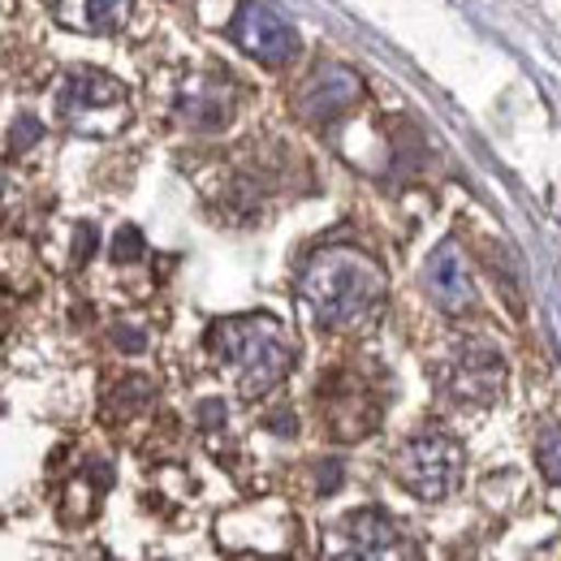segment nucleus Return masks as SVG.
<instances>
[{"instance_id": "f257e3e1", "label": "nucleus", "mask_w": 561, "mask_h": 561, "mask_svg": "<svg viewBox=\"0 0 561 561\" xmlns=\"http://www.w3.org/2000/svg\"><path fill=\"white\" fill-rule=\"evenodd\" d=\"M298 294L320 329H354L385 307V273L363 251L329 247L302 264Z\"/></svg>"}, {"instance_id": "f03ea898", "label": "nucleus", "mask_w": 561, "mask_h": 561, "mask_svg": "<svg viewBox=\"0 0 561 561\" xmlns=\"http://www.w3.org/2000/svg\"><path fill=\"white\" fill-rule=\"evenodd\" d=\"M208 351L238 376V389L247 398L273 393L294 367V342L273 316H233L211 324Z\"/></svg>"}, {"instance_id": "7ed1b4c3", "label": "nucleus", "mask_w": 561, "mask_h": 561, "mask_svg": "<svg viewBox=\"0 0 561 561\" xmlns=\"http://www.w3.org/2000/svg\"><path fill=\"white\" fill-rule=\"evenodd\" d=\"M393 476L420 501H445L462 484V445L449 432H420L393 454Z\"/></svg>"}, {"instance_id": "20e7f679", "label": "nucleus", "mask_w": 561, "mask_h": 561, "mask_svg": "<svg viewBox=\"0 0 561 561\" xmlns=\"http://www.w3.org/2000/svg\"><path fill=\"white\" fill-rule=\"evenodd\" d=\"M57 113L78 135H117L130 117V104L117 78L100 70H73L57 91Z\"/></svg>"}, {"instance_id": "39448f33", "label": "nucleus", "mask_w": 561, "mask_h": 561, "mask_svg": "<svg viewBox=\"0 0 561 561\" xmlns=\"http://www.w3.org/2000/svg\"><path fill=\"white\" fill-rule=\"evenodd\" d=\"M324 561H420L411 536L385 514V510H354L346 514L329 540Z\"/></svg>"}, {"instance_id": "423d86ee", "label": "nucleus", "mask_w": 561, "mask_h": 561, "mask_svg": "<svg viewBox=\"0 0 561 561\" xmlns=\"http://www.w3.org/2000/svg\"><path fill=\"white\" fill-rule=\"evenodd\" d=\"M229 35H233V44H238L247 57H255V61H264V66H289V61L298 57V35H294V26H289L285 18H277L273 9H264V4H242V9L233 13Z\"/></svg>"}, {"instance_id": "0eeeda50", "label": "nucleus", "mask_w": 561, "mask_h": 561, "mask_svg": "<svg viewBox=\"0 0 561 561\" xmlns=\"http://www.w3.org/2000/svg\"><path fill=\"white\" fill-rule=\"evenodd\" d=\"M358 95H363L358 73L346 70V66H320V70L302 82V91L294 95V108L307 122H333L351 104H358Z\"/></svg>"}, {"instance_id": "6e6552de", "label": "nucleus", "mask_w": 561, "mask_h": 561, "mask_svg": "<svg viewBox=\"0 0 561 561\" xmlns=\"http://www.w3.org/2000/svg\"><path fill=\"white\" fill-rule=\"evenodd\" d=\"M423 285H427L432 302H436L445 316H462V311H471V302H476L471 268H467V255H462L458 242H440V247L427 255Z\"/></svg>"}, {"instance_id": "1a4fd4ad", "label": "nucleus", "mask_w": 561, "mask_h": 561, "mask_svg": "<svg viewBox=\"0 0 561 561\" xmlns=\"http://www.w3.org/2000/svg\"><path fill=\"white\" fill-rule=\"evenodd\" d=\"M501 385H505V358L496 346L471 342V346L458 351L454 367H449V393L458 402H480L484 407L501 393Z\"/></svg>"}, {"instance_id": "9d476101", "label": "nucleus", "mask_w": 561, "mask_h": 561, "mask_svg": "<svg viewBox=\"0 0 561 561\" xmlns=\"http://www.w3.org/2000/svg\"><path fill=\"white\" fill-rule=\"evenodd\" d=\"M233 117V82L208 73V78H186L178 91V122L191 130H225Z\"/></svg>"}, {"instance_id": "9b49d317", "label": "nucleus", "mask_w": 561, "mask_h": 561, "mask_svg": "<svg viewBox=\"0 0 561 561\" xmlns=\"http://www.w3.org/2000/svg\"><path fill=\"white\" fill-rule=\"evenodd\" d=\"M57 22L70 31H87V35H104L117 31L130 13V0H48Z\"/></svg>"}, {"instance_id": "f8f14e48", "label": "nucleus", "mask_w": 561, "mask_h": 561, "mask_svg": "<svg viewBox=\"0 0 561 561\" xmlns=\"http://www.w3.org/2000/svg\"><path fill=\"white\" fill-rule=\"evenodd\" d=\"M151 393H156V389H151V380H142V376H126V380L113 389V398H108V402L117 407V415H135L139 407L151 402Z\"/></svg>"}, {"instance_id": "ddd939ff", "label": "nucleus", "mask_w": 561, "mask_h": 561, "mask_svg": "<svg viewBox=\"0 0 561 561\" xmlns=\"http://www.w3.org/2000/svg\"><path fill=\"white\" fill-rule=\"evenodd\" d=\"M536 462H540L545 480L561 484V427H549V432L540 436V445H536Z\"/></svg>"}, {"instance_id": "4468645a", "label": "nucleus", "mask_w": 561, "mask_h": 561, "mask_svg": "<svg viewBox=\"0 0 561 561\" xmlns=\"http://www.w3.org/2000/svg\"><path fill=\"white\" fill-rule=\"evenodd\" d=\"M142 255V233L135 225H126V229H117V238H113V260L117 264H135Z\"/></svg>"}, {"instance_id": "2eb2a0df", "label": "nucleus", "mask_w": 561, "mask_h": 561, "mask_svg": "<svg viewBox=\"0 0 561 561\" xmlns=\"http://www.w3.org/2000/svg\"><path fill=\"white\" fill-rule=\"evenodd\" d=\"M39 135H44V126H39V122H35V117H22V122H18V130H13V151H26V147H31V142L39 139Z\"/></svg>"}, {"instance_id": "dca6fc26", "label": "nucleus", "mask_w": 561, "mask_h": 561, "mask_svg": "<svg viewBox=\"0 0 561 561\" xmlns=\"http://www.w3.org/2000/svg\"><path fill=\"white\" fill-rule=\"evenodd\" d=\"M113 342H117L122 351H130V354H139L142 346H147V337H142L139 329H126V324H117V329H113Z\"/></svg>"}, {"instance_id": "f3484780", "label": "nucleus", "mask_w": 561, "mask_h": 561, "mask_svg": "<svg viewBox=\"0 0 561 561\" xmlns=\"http://www.w3.org/2000/svg\"><path fill=\"white\" fill-rule=\"evenodd\" d=\"M73 251H78V260H87V255L95 251V229H91V225H82V229H78V238H73Z\"/></svg>"}, {"instance_id": "a211bd4d", "label": "nucleus", "mask_w": 561, "mask_h": 561, "mask_svg": "<svg viewBox=\"0 0 561 561\" xmlns=\"http://www.w3.org/2000/svg\"><path fill=\"white\" fill-rule=\"evenodd\" d=\"M337 484H342V467L337 462H324L320 467V492H333Z\"/></svg>"}, {"instance_id": "6ab92c4d", "label": "nucleus", "mask_w": 561, "mask_h": 561, "mask_svg": "<svg viewBox=\"0 0 561 561\" xmlns=\"http://www.w3.org/2000/svg\"><path fill=\"white\" fill-rule=\"evenodd\" d=\"M199 420L208 423V427L225 423V407H220V402H204V407H199Z\"/></svg>"}, {"instance_id": "aec40b11", "label": "nucleus", "mask_w": 561, "mask_h": 561, "mask_svg": "<svg viewBox=\"0 0 561 561\" xmlns=\"http://www.w3.org/2000/svg\"><path fill=\"white\" fill-rule=\"evenodd\" d=\"M531 561H561V540H553V545H545L540 553H531Z\"/></svg>"}]
</instances>
